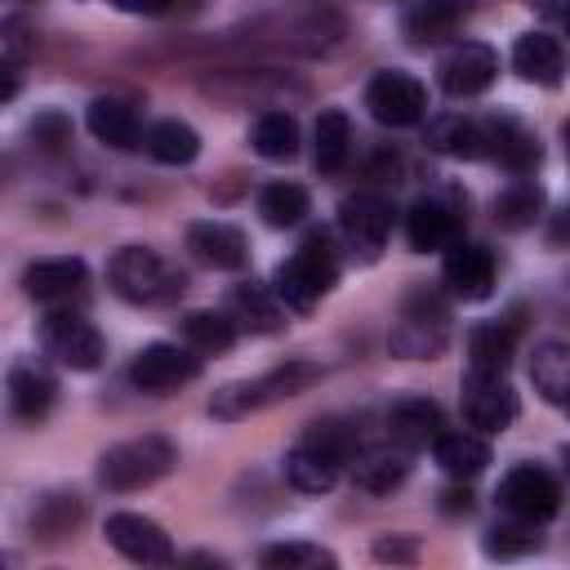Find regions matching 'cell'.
<instances>
[{"mask_svg":"<svg viewBox=\"0 0 570 570\" xmlns=\"http://www.w3.org/2000/svg\"><path fill=\"white\" fill-rule=\"evenodd\" d=\"M459 405H463V419L468 428H476L481 436H494V432H508L517 423V392L512 383L503 379V370H468L463 383H459Z\"/></svg>","mask_w":570,"mask_h":570,"instance_id":"obj_5","label":"cell"},{"mask_svg":"<svg viewBox=\"0 0 570 570\" xmlns=\"http://www.w3.org/2000/svg\"><path fill=\"white\" fill-rule=\"evenodd\" d=\"M249 142H254V151H258L263 160H289V156L298 151V125H294V116H285V111H267V116L254 120Z\"/></svg>","mask_w":570,"mask_h":570,"instance_id":"obj_35","label":"cell"},{"mask_svg":"<svg viewBox=\"0 0 570 570\" xmlns=\"http://www.w3.org/2000/svg\"><path fill=\"white\" fill-rule=\"evenodd\" d=\"M387 423V436L405 450H423L441 436V405L428 401V396H396L383 414Z\"/></svg>","mask_w":570,"mask_h":570,"instance_id":"obj_16","label":"cell"},{"mask_svg":"<svg viewBox=\"0 0 570 570\" xmlns=\"http://www.w3.org/2000/svg\"><path fill=\"white\" fill-rule=\"evenodd\" d=\"M347 156H352V120H347L338 107H330V111L316 116V129H312V160H316L321 174H338V169L347 165Z\"/></svg>","mask_w":570,"mask_h":570,"instance_id":"obj_29","label":"cell"},{"mask_svg":"<svg viewBox=\"0 0 570 570\" xmlns=\"http://www.w3.org/2000/svg\"><path fill=\"white\" fill-rule=\"evenodd\" d=\"M539 548V534H534V521H521V525H494L485 534V552L490 557H521V552H534Z\"/></svg>","mask_w":570,"mask_h":570,"instance_id":"obj_39","label":"cell"},{"mask_svg":"<svg viewBox=\"0 0 570 570\" xmlns=\"http://www.w3.org/2000/svg\"><path fill=\"white\" fill-rule=\"evenodd\" d=\"M187 249L200 263L218 267V272H240L249 263V245H245L240 227H232V223H191L187 227Z\"/></svg>","mask_w":570,"mask_h":570,"instance_id":"obj_19","label":"cell"},{"mask_svg":"<svg viewBox=\"0 0 570 570\" xmlns=\"http://www.w3.org/2000/svg\"><path fill=\"white\" fill-rule=\"evenodd\" d=\"M107 281L125 303L151 307V303H169L183 294V276L147 245H125L107 258Z\"/></svg>","mask_w":570,"mask_h":570,"instance_id":"obj_3","label":"cell"},{"mask_svg":"<svg viewBox=\"0 0 570 570\" xmlns=\"http://www.w3.org/2000/svg\"><path fill=\"white\" fill-rule=\"evenodd\" d=\"M116 9H125V13H165L174 0H111Z\"/></svg>","mask_w":570,"mask_h":570,"instance_id":"obj_45","label":"cell"},{"mask_svg":"<svg viewBox=\"0 0 570 570\" xmlns=\"http://www.w3.org/2000/svg\"><path fill=\"white\" fill-rule=\"evenodd\" d=\"M517 352V321H490L468 334V356L476 370H508Z\"/></svg>","mask_w":570,"mask_h":570,"instance_id":"obj_32","label":"cell"},{"mask_svg":"<svg viewBox=\"0 0 570 570\" xmlns=\"http://www.w3.org/2000/svg\"><path fill=\"white\" fill-rule=\"evenodd\" d=\"M548 236H552L557 245H561V240H570V205H566V209H561V214L552 218V227H548Z\"/></svg>","mask_w":570,"mask_h":570,"instance_id":"obj_46","label":"cell"},{"mask_svg":"<svg viewBox=\"0 0 570 570\" xmlns=\"http://www.w3.org/2000/svg\"><path fill=\"white\" fill-rule=\"evenodd\" d=\"M338 227L347 236L352 249H361L365 258H374L392 232V200L379 191H356L338 205Z\"/></svg>","mask_w":570,"mask_h":570,"instance_id":"obj_13","label":"cell"},{"mask_svg":"<svg viewBox=\"0 0 570 570\" xmlns=\"http://www.w3.org/2000/svg\"><path fill=\"white\" fill-rule=\"evenodd\" d=\"M338 472H343V459H338L334 450H325L321 441H312V436H303V441L285 454V481H289L294 490H303V494H325V490H334Z\"/></svg>","mask_w":570,"mask_h":570,"instance_id":"obj_18","label":"cell"},{"mask_svg":"<svg viewBox=\"0 0 570 570\" xmlns=\"http://www.w3.org/2000/svg\"><path fill=\"white\" fill-rule=\"evenodd\" d=\"M468 508H472V494L468 490H459V485L454 490H441V512L454 517V512H468Z\"/></svg>","mask_w":570,"mask_h":570,"instance_id":"obj_44","label":"cell"},{"mask_svg":"<svg viewBox=\"0 0 570 570\" xmlns=\"http://www.w3.org/2000/svg\"><path fill=\"white\" fill-rule=\"evenodd\" d=\"M183 334L196 352H227L236 343V321L223 316V312H187Z\"/></svg>","mask_w":570,"mask_h":570,"instance_id":"obj_37","label":"cell"},{"mask_svg":"<svg viewBox=\"0 0 570 570\" xmlns=\"http://www.w3.org/2000/svg\"><path fill=\"white\" fill-rule=\"evenodd\" d=\"M365 107H370V116L379 120V125H387V129H410V125H419L423 120V111H428V89H423V80H414L410 71H379L370 85H365Z\"/></svg>","mask_w":570,"mask_h":570,"instance_id":"obj_7","label":"cell"},{"mask_svg":"<svg viewBox=\"0 0 570 570\" xmlns=\"http://www.w3.org/2000/svg\"><path fill=\"white\" fill-rule=\"evenodd\" d=\"M258 214L267 227H298L307 214V191L298 183H267L258 191Z\"/></svg>","mask_w":570,"mask_h":570,"instance_id":"obj_36","label":"cell"},{"mask_svg":"<svg viewBox=\"0 0 570 570\" xmlns=\"http://www.w3.org/2000/svg\"><path fill=\"white\" fill-rule=\"evenodd\" d=\"M481 129H485V156H494L512 174H534L543 151L530 125H521L517 116H490Z\"/></svg>","mask_w":570,"mask_h":570,"instance_id":"obj_15","label":"cell"},{"mask_svg":"<svg viewBox=\"0 0 570 570\" xmlns=\"http://www.w3.org/2000/svg\"><path fill=\"white\" fill-rule=\"evenodd\" d=\"M405 240H410L419 254H428V249H450V245L459 240V214H454L445 200L423 196V200H414L410 214H405Z\"/></svg>","mask_w":570,"mask_h":570,"instance_id":"obj_21","label":"cell"},{"mask_svg":"<svg viewBox=\"0 0 570 570\" xmlns=\"http://www.w3.org/2000/svg\"><path fill=\"white\" fill-rule=\"evenodd\" d=\"M53 396H58V383L36 361H18L9 370V410L22 423H40L53 410Z\"/></svg>","mask_w":570,"mask_h":570,"instance_id":"obj_23","label":"cell"},{"mask_svg":"<svg viewBox=\"0 0 570 570\" xmlns=\"http://www.w3.org/2000/svg\"><path fill=\"white\" fill-rule=\"evenodd\" d=\"M85 281H89V267L80 258H40L22 272V294L36 303H62L80 294Z\"/></svg>","mask_w":570,"mask_h":570,"instance_id":"obj_20","label":"cell"},{"mask_svg":"<svg viewBox=\"0 0 570 570\" xmlns=\"http://www.w3.org/2000/svg\"><path fill=\"white\" fill-rule=\"evenodd\" d=\"M530 379H534V392L548 401V405H566L570 401V343L561 338H548L530 352Z\"/></svg>","mask_w":570,"mask_h":570,"instance_id":"obj_26","label":"cell"},{"mask_svg":"<svg viewBox=\"0 0 570 570\" xmlns=\"http://www.w3.org/2000/svg\"><path fill=\"white\" fill-rule=\"evenodd\" d=\"M0 53H4V67H22L31 53H36V36L22 18H4L0 27Z\"/></svg>","mask_w":570,"mask_h":570,"instance_id":"obj_40","label":"cell"},{"mask_svg":"<svg viewBox=\"0 0 570 570\" xmlns=\"http://www.w3.org/2000/svg\"><path fill=\"white\" fill-rule=\"evenodd\" d=\"M338 557L330 552V548H321V543H303V539H294V543H276V548H267L263 552V566L267 570H330Z\"/></svg>","mask_w":570,"mask_h":570,"instance_id":"obj_38","label":"cell"},{"mask_svg":"<svg viewBox=\"0 0 570 570\" xmlns=\"http://www.w3.org/2000/svg\"><path fill=\"white\" fill-rule=\"evenodd\" d=\"M147 151L160 165H191L200 156V134L187 120H156L147 134Z\"/></svg>","mask_w":570,"mask_h":570,"instance_id":"obj_33","label":"cell"},{"mask_svg":"<svg viewBox=\"0 0 570 570\" xmlns=\"http://www.w3.org/2000/svg\"><path fill=\"white\" fill-rule=\"evenodd\" d=\"M31 142H36L40 151H58L62 142H71V120H67L62 111H40V116L31 120Z\"/></svg>","mask_w":570,"mask_h":570,"instance_id":"obj_41","label":"cell"},{"mask_svg":"<svg viewBox=\"0 0 570 570\" xmlns=\"http://www.w3.org/2000/svg\"><path fill=\"white\" fill-rule=\"evenodd\" d=\"M472 4L476 0H414L405 9V18H401V31L410 36V45H436L459 27V18Z\"/></svg>","mask_w":570,"mask_h":570,"instance_id":"obj_25","label":"cell"},{"mask_svg":"<svg viewBox=\"0 0 570 570\" xmlns=\"http://www.w3.org/2000/svg\"><path fill=\"white\" fill-rule=\"evenodd\" d=\"M374 557H379V561H414V557H419V543H414L410 534H383V539L374 543Z\"/></svg>","mask_w":570,"mask_h":570,"instance_id":"obj_42","label":"cell"},{"mask_svg":"<svg viewBox=\"0 0 570 570\" xmlns=\"http://www.w3.org/2000/svg\"><path fill=\"white\" fill-rule=\"evenodd\" d=\"M499 508L508 512V517H517V521H548V517H557V508H561V485L552 481V472L548 468H534V463H517L503 481H499Z\"/></svg>","mask_w":570,"mask_h":570,"instance_id":"obj_8","label":"cell"},{"mask_svg":"<svg viewBox=\"0 0 570 570\" xmlns=\"http://www.w3.org/2000/svg\"><path fill=\"white\" fill-rule=\"evenodd\" d=\"M525 4H534L543 18H552L557 27H566V18H570V0H525Z\"/></svg>","mask_w":570,"mask_h":570,"instance_id":"obj_43","label":"cell"},{"mask_svg":"<svg viewBox=\"0 0 570 570\" xmlns=\"http://www.w3.org/2000/svg\"><path fill=\"white\" fill-rule=\"evenodd\" d=\"M40 343L67 370H98L102 365V334L80 312H49L40 321Z\"/></svg>","mask_w":570,"mask_h":570,"instance_id":"obj_9","label":"cell"},{"mask_svg":"<svg viewBox=\"0 0 570 570\" xmlns=\"http://www.w3.org/2000/svg\"><path fill=\"white\" fill-rule=\"evenodd\" d=\"M432 454H436V463H441L450 476L468 481V476L485 472V463H490V441H485L481 432H441V436L432 441Z\"/></svg>","mask_w":570,"mask_h":570,"instance_id":"obj_28","label":"cell"},{"mask_svg":"<svg viewBox=\"0 0 570 570\" xmlns=\"http://www.w3.org/2000/svg\"><path fill=\"white\" fill-rule=\"evenodd\" d=\"M445 285L463 298V303H481L494 289V254L485 245L472 240H454L445 249Z\"/></svg>","mask_w":570,"mask_h":570,"instance_id":"obj_14","label":"cell"},{"mask_svg":"<svg viewBox=\"0 0 570 570\" xmlns=\"http://www.w3.org/2000/svg\"><path fill=\"white\" fill-rule=\"evenodd\" d=\"M561 410H566V419H570V401H566V405H561Z\"/></svg>","mask_w":570,"mask_h":570,"instance_id":"obj_49","label":"cell"},{"mask_svg":"<svg viewBox=\"0 0 570 570\" xmlns=\"http://www.w3.org/2000/svg\"><path fill=\"white\" fill-rule=\"evenodd\" d=\"M539 214H543V187L530 183V178H517L512 187H503V191L494 196V223L508 227V232L534 227Z\"/></svg>","mask_w":570,"mask_h":570,"instance_id":"obj_31","label":"cell"},{"mask_svg":"<svg viewBox=\"0 0 570 570\" xmlns=\"http://www.w3.org/2000/svg\"><path fill=\"white\" fill-rule=\"evenodd\" d=\"M196 374H200L196 347H178V343H147L129 361V383L138 392H151V396H165V392L191 383Z\"/></svg>","mask_w":570,"mask_h":570,"instance_id":"obj_10","label":"cell"},{"mask_svg":"<svg viewBox=\"0 0 570 570\" xmlns=\"http://www.w3.org/2000/svg\"><path fill=\"white\" fill-rule=\"evenodd\" d=\"M512 67H517L521 80L552 89V85H561V76H566V53H561L557 36H548V31H525V36H517V45H512Z\"/></svg>","mask_w":570,"mask_h":570,"instance_id":"obj_22","label":"cell"},{"mask_svg":"<svg viewBox=\"0 0 570 570\" xmlns=\"http://www.w3.org/2000/svg\"><path fill=\"white\" fill-rule=\"evenodd\" d=\"M102 534H107V543H111L120 557H129V561H138V566H169V561H174L169 534H165L156 521L138 517V512H111L107 525H102Z\"/></svg>","mask_w":570,"mask_h":570,"instance_id":"obj_12","label":"cell"},{"mask_svg":"<svg viewBox=\"0 0 570 570\" xmlns=\"http://www.w3.org/2000/svg\"><path fill=\"white\" fill-rule=\"evenodd\" d=\"M428 147L441 151V156H454V160H481L485 156V129L468 116H436L428 120Z\"/></svg>","mask_w":570,"mask_h":570,"instance_id":"obj_27","label":"cell"},{"mask_svg":"<svg viewBox=\"0 0 570 570\" xmlns=\"http://www.w3.org/2000/svg\"><path fill=\"white\" fill-rule=\"evenodd\" d=\"M85 517V503L76 494H45L36 508H31V530L45 539V543H58L67 539Z\"/></svg>","mask_w":570,"mask_h":570,"instance_id":"obj_34","label":"cell"},{"mask_svg":"<svg viewBox=\"0 0 570 570\" xmlns=\"http://www.w3.org/2000/svg\"><path fill=\"white\" fill-rule=\"evenodd\" d=\"M285 303L276 298V289H263V285H254V281H240L236 289H232V321H240V325H249V330H258V334H276L281 325H285V312H281Z\"/></svg>","mask_w":570,"mask_h":570,"instance_id":"obj_30","label":"cell"},{"mask_svg":"<svg viewBox=\"0 0 570 570\" xmlns=\"http://www.w3.org/2000/svg\"><path fill=\"white\" fill-rule=\"evenodd\" d=\"M561 463H566V476H570V445L561 450Z\"/></svg>","mask_w":570,"mask_h":570,"instance_id":"obj_47","label":"cell"},{"mask_svg":"<svg viewBox=\"0 0 570 570\" xmlns=\"http://www.w3.org/2000/svg\"><path fill=\"white\" fill-rule=\"evenodd\" d=\"M410 454L405 445H396L387 436V445H370V450H356L352 454V481L370 494H392L405 476H410Z\"/></svg>","mask_w":570,"mask_h":570,"instance_id":"obj_17","label":"cell"},{"mask_svg":"<svg viewBox=\"0 0 570 570\" xmlns=\"http://www.w3.org/2000/svg\"><path fill=\"white\" fill-rule=\"evenodd\" d=\"M338 281V254L330 249V236L325 232H312L272 276V289L276 298L289 307V312H312L321 303V294H330V285Z\"/></svg>","mask_w":570,"mask_h":570,"instance_id":"obj_1","label":"cell"},{"mask_svg":"<svg viewBox=\"0 0 570 570\" xmlns=\"http://www.w3.org/2000/svg\"><path fill=\"white\" fill-rule=\"evenodd\" d=\"M321 379V365L312 361H285L276 370H267L263 379H245V383H227L214 392L209 401V414L214 419H245L263 405H276V401H289L298 392H307L312 383Z\"/></svg>","mask_w":570,"mask_h":570,"instance_id":"obj_2","label":"cell"},{"mask_svg":"<svg viewBox=\"0 0 570 570\" xmlns=\"http://www.w3.org/2000/svg\"><path fill=\"white\" fill-rule=\"evenodd\" d=\"M178 463V450L165 441V436H134V441H120L111 445L102 459H98V481L116 494L125 490H142V485H156L160 476H169Z\"/></svg>","mask_w":570,"mask_h":570,"instance_id":"obj_4","label":"cell"},{"mask_svg":"<svg viewBox=\"0 0 570 570\" xmlns=\"http://www.w3.org/2000/svg\"><path fill=\"white\" fill-rule=\"evenodd\" d=\"M85 125L98 142L116 147V151H134L138 138H142V125H138V111L125 102V98H94L89 111H85Z\"/></svg>","mask_w":570,"mask_h":570,"instance_id":"obj_24","label":"cell"},{"mask_svg":"<svg viewBox=\"0 0 570 570\" xmlns=\"http://www.w3.org/2000/svg\"><path fill=\"white\" fill-rule=\"evenodd\" d=\"M494 76H499V53L481 40H454L436 62V80L450 98H476L494 85Z\"/></svg>","mask_w":570,"mask_h":570,"instance_id":"obj_11","label":"cell"},{"mask_svg":"<svg viewBox=\"0 0 570 570\" xmlns=\"http://www.w3.org/2000/svg\"><path fill=\"white\" fill-rule=\"evenodd\" d=\"M450 338V312L432 289H414L401 307V321L392 325V352L405 361H428Z\"/></svg>","mask_w":570,"mask_h":570,"instance_id":"obj_6","label":"cell"},{"mask_svg":"<svg viewBox=\"0 0 570 570\" xmlns=\"http://www.w3.org/2000/svg\"><path fill=\"white\" fill-rule=\"evenodd\" d=\"M566 147H570V120H566Z\"/></svg>","mask_w":570,"mask_h":570,"instance_id":"obj_48","label":"cell"}]
</instances>
